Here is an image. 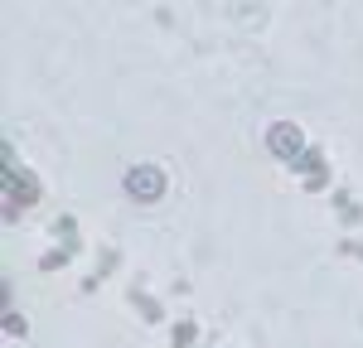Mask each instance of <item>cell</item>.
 <instances>
[{"label": "cell", "instance_id": "1", "mask_svg": "<svg viewBox=\"0 0 363 348\" xmlns=\"http://www.w3.org/2000/svg\"><path fill=\"white\" fill-rule=\"evenodd\" d=\"M126 194L131 199H160L165 194V170H155V165H140V170H131L126 174Z\"/></svg>", "mask_w": 363, "mask_h": 348}]
</instances>
